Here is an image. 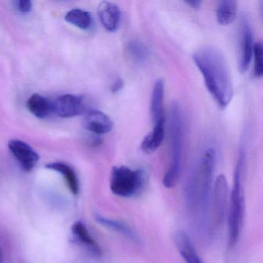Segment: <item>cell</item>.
Instances as JSON below:
<instances>
[{
	"mask_svg": "<svg viewBox=\"0 0 263 263\" xmlns=\"http://www.w3.org/2000/svg\"><path fill=\"white\" fill-rule=\"evenodd\" d=\"M216 154L213 148L204 151L189 175L186 186V204L192 218L204 222L210 204Z\"/></svg>",
	"mask_w": 263,
	"mask_h": 263,
	"instance_id": "obj_1",
	"label": "cell"
},
{
	"mask_svg": "<svg viewBox=\"0 0 263 263\" xmlns=\"http://www.w3.org/2000/svg\"><path fill=\"white\" fill-rule=\"evenodd\" d=\"M193 59L215 102L221 108L227 107L233 98V86L222 53L214 47H203L194 54Z\"/></svg>",
	"mask_w": 263,
	"mask_h": 263,
	"instance_id": "obj_2",
	"label": "cell"
},
{
	"mask_svg": "<svg viewBox=\"0 0 263 263\" xmlns=\"http://www.w3.org/2000/svg\"><path fill=\"white\" fill-rule=\"evenodd\" d=\"M244 152L240 151L234 174V182L231 190L228 205L229 222V245L234 247L239 239L242 229L245 215V195L242 185V171L244 166Z\"/></svg>",
	"mask_w": 263,
	"mask_h": 263,
	"instance_id": "obj_3",
	"label": "cell"
},
{
	"mask_svg": "<svg viewBox=\"0 0 263 263\" xmlns=\"http://www.w3.org/2000/svg\"><path fill=\"white\" fill-rule=\"evenodd\" d=\"M170 135V165L163 178V185L167 189L175 187L179 179L181 172L183 149V123L181 110L178 104H172L170 110L169 122Z\"/></svg>",
	"mask_w": 263,
	"mask_h": 263,
	"instance_id": "obj_4",
	"label": "cell"
},
{
	"mask_svg": "<svg viewBox=\"0 0 263 263\" xmlns=\"http://www.w3.org/2000/svg\"><path fill=\"white\" fill-rule=\"evenodd\" d=\"M144 171L130 168L127 166H115L110 175L112 193L121 198H130L141 193L145 186Z\"/></svg>",
	"mask_w": 263,
	"mask_h": 263,
	"instance_id": "obj_5",
	"label": "cell"
},
{
	"mask_svg": "<svg viewBox=\"0 0 263 263\" xmlns=\"http://www.w3.org/2000/svg\"><path fill=\"white\" fill-rule=\"evenodd\" d=\"M212 192L213 193L211 201L212 206L210 207V227L213 232L221 226L227 212L229 190L227 180L224 175H218L215 180Z\"/></svg>",
	"mask_w": 263,
	"mask_h": 263,
	"instance_id": "obj_6",
	"label": "cell"
},
{
	"mask_svg": "<svg viewBox=\"0 0 263 263\" xmlns=\"http://www.w3.org/2000/svg\"><path fill=\"white\" fill-rule=\"evenodd\" d=\"M253 36L249 18L243 15L239 27V70L241 73L247 71L250 65L253 51Z\"/></svg>",
	"mask_w": 263,
	"mask_h": 263,
	"instance_id": "obj_7",
	"label": "cell"
},
{
	"mask_svg": "<svg viewBox=\"0 0 263 263\" xmlns=\"http://www.w3.org/2000/svg\"><path fill=\"white\" fill-rule=\"evenodd\" d=\"M8 147L24 171L31 172L36 167L40 160L39 155L27 143L21 140H12L9 142Z\"/></svg>",
	"mask_w": 263,
	"mask_h": 263,
	"instance_id": "obj_8",
	"label": "cell"
},
{
	"mask_svg": "<svg viewBox=\"0 0 263 263\" xmlns=\"http://www.w3.org/2000/svg\"><path fill=\"white\" fill-rule=\"evenodd\" d=\"M84 110L82 98L73 95H64L53 102V112L61 118L78 116Z\"/></svg>",
	"mask_w": 263,
	"mask_h": 263,
	"instance_id": "obj_9",
	"label": "cell"
},
{
	"mask_svg": "<svg viewBox=\"0 0 263 263\" xmlns=\"http://www.w3.org/2000/svg\"><path fill=\"white\" fill-rule=\"evenodd\" d=\"M84 128L96 135L109 133L113 128V121L100 110H90L83 120Z\"/></svg>",
	"mask_w": 263,
	"mask_h": 263,
	"instance_id": "obj_10",
	"label": "cell"
},
{
	"mask_svg": "<svg viewBox=\"0 0 263 263\" xmlns=\"http://www.w3.org/2000/svg\"><path fill=\"white\" fill-rule=\"evenodd\" d=\"M98 13L101 24L107 31L118 30L121 22V10L116 4L103 1L98 6Z\"/></svg>",
	"mask_w": 263,
	"mask_h": 263,
	"instance_id": "obj_11",
	"label": "cell"
},
{
	"mask_svg": "<svg viewBox=\"0 0 263 263\" xmlns=\"http://www.w3.org/2000/svg\"><path fill=\"white\" fill-rule=\"evenodd\" d=\"M71 232L73 238L78 244L87 249L93 255H101V250L99 245L90 235L88 229L84 223L81 221L74 223L72 226Z\"/></svg>",
	"mask_w": 263,
	"mask_h": 263,
	"instance_id": "obj_12",
	"label": "cell"
},
{
	"mask_svg": "<svg viewBox=\"0 0 263 263\" xmlns=\"http://www.w3.org/2000/svg\"><path fill=\"white\" fill-rule=\"evenodd\" d=\"M175 243L178 252L186 263H204L186 232L183 231L177 232L175 235Z\"/></svg>",
	"mask_w": 263,
	"mask_h": 263,
	"instance_id": "obj_13",
	"label": "cell"
},
{
	"mask_svg": "<svg viewBox=\"0 0 263 263\" xmlns=\"http://www.w3.org/2000/svg\"><path fill=\"white\" fill-rule=\"evenodd\" d=\"M164 84L162 80H158L154 86L151 98L150 113L154 124L164 120L163 101H164Z\"/></svg>",
	"mask_w": 263,
	"mask_h": 263,
	"instance_id": "obj_14",
	"label": "cell"
},
{
	"mask_svg": "<svg viewBox=\"0 0 263 263\" xmlns=\"http://www.w3.org/2000/svg\"><path fill=\"white\" fill-rule=\"evenodd\" d=\"M164 123L165 120L154 124V129L147 136L144 137L141 148L145 154L155 153L162 144L164 138Z\"/></svg>",
	"mask_w": 263,
	"mask_h": 263,
	"instance_id": "obj_15",
	"label": "cell"
},
{
	"mask_svg": "<svg viewBox=\"0 0 263 263\" xmlns=\"http://www.w3.org/2000/svg\"><path fill=\"white\" fill-rule=\"evenodd\" d=\"M46 167L50 170L59 172L61 175L64 176L70 192L73 195H78L80 192L79 180H78L76 172L71 166L63 162H52L47 164Z\"/></svg>",
	"mask_w": 263,
	"mask_h": 263,
	"instance_id": "obj_16",
	"label": "cell"
},
{
	"mask_svg": "<svg viewBox=\"0 0 263 263\" xmlns=\"http://www.w3.org/2000/svg\"><path fill=\"white\" fill-rule=\"evenodd\" d=\"M95 218L99 224H101L104 227L107 228L109 230L117 232V233L123 235V236L128 238L129 240L134 241V242H139V238L135 233V231L126 223L118 221V220L105 218V217L99 215H96Z\"/></svg>",
	"mask_w": 263,
	"mask_h": 263,
	"instance_id": "obj_17",
	"label": "cell"
},
{
	"mask_svg": "<svg viewBox=\"0 0 263 263\" xmlns=\"http://www.w3.org/2000/svg\"><path fill=\"white\" fill-rule=\"evenodd\" d=\"M27 107L35 117L44 119L53 112V102L42 95L34 93L29 98Z\"/></svg>",
	"mask_w": 263,
	"mask_h": 263,
	"instance_id": "obj_18",
	"label": "cell"
},
{
	"mask_svg": "<svg viewBox=\"0 0 263 263\" xmlns=\"http://www.w3.org/2000/svg\"><path fill=\"white\" fill-rule=\"evenodd\" d=\"M237 13V3L232 0H224L218 3L216 9V19L221 26H227L235 21Z\"/></svg>",
	"mask_w": 263,
	"mask_h": 263,
	"instance_id": "obj_19",
	"label": "cell"
},
{
	"mask_svg": "<svg viewBox=\"0 0 263 263\" xmlns=\"http://www.w3.org/2000/svg\"><path fill=\"white\" fill-rule=\"evenodd\" d=\"M126 52L128 58L136 64H144L150 57L147 46L138 41H132L127 44Z\"/></svg>",
	"mask_w": 263,
	"mask_h": 263,
	"instance_id": "obj_20",
	"label": "cell"
},
{
	"mask_svg": "<svg viewBox=\"0 0 263 263\" xmlns=\"http://www.w3.org/2000/svg\"><path fill=\"white\" fill-rule=\"evenodd\" d=\"M65 21L78 28L88 30L92 25L91 15L85 10L74 9L66 14Z\"/></svg>",
	"mask_w": 263,
	"mask_h": 263,
	"instance_id": "obj_21",
	"label": "cell"
},
{
	"mask_svg": "<svg viewBox=\"0 0 263 263\" xmlns=\"http://www.w3.org/2000/svg\"><path fill=\"white\" fill-rule=\"evenodd\" d=\"M254 73L256 78H261L263 73V50L261 42L255 43L253 46Z\"/></svg>",
	"mask_w": 263,
	"mask_h": 263,
	"instance_id": "obj_22",
	"label": "cell"
},
{
	"mask_svg": "<svg viewBox=\"0 0 263 263\" xmlns=\"http://www.w3.org/2000/svg\"><path fill=\"white\" fill-rule=\"evenodd\" d=\"M16 7L21 13H28L32 8V3L30 0H19L16 2Z\"/></svg>",
	"mask_w": 263,
	"mask_h": 263,
	"instance_id": "obj_23",
	"label": "cell"
},
{
	"mask_svg": "<svg viewBox=\"0 0 263 263\" xmlns=\"http://www.w3.org/2000/svg\"><path fill=\"white\" fill-rule=\"evenodd\" d=\"M124 87V82H123L122 79L118 78L116 81L114 82V84L111 86V91L113 93H118L121 89Z\"/></svg>",
	"mask_w": 263,
	"mask_h": 263,
	"instance_id": "obj_24",
	"label": "cell"
},
{
	"mask_svg": "<svg viewBox=\"0 0 263 263\" xmlns=\"http://www.w3.org/2000/svg\"><path fill=\"white\" fill-rule=\"evenodd\" d=\"M185 4H187L189 7H192L193 9H198L201 7V4H202V2L201 1H187L185 2Z\"/></svg>",
	"mask_w": 263,
	"mask_h": 263,
	"instance_id": "obj_25",
	"label": "cell"
},
{
	"mask_svg": "<svg viewBox=\"0 0 263 263\" xmlns=\"http://www.w3.org/2000/svg\"><path fill=\"white\" fill-rule=\"evenodd\" d=\"M0 263H4V255H3L2 248L0 246Z\"/></svg>",
	"mask_w": 263,
	"mask_h": 263,
	"instance_id": "obj_26",
	"label": "cell"
}]
</instances>
